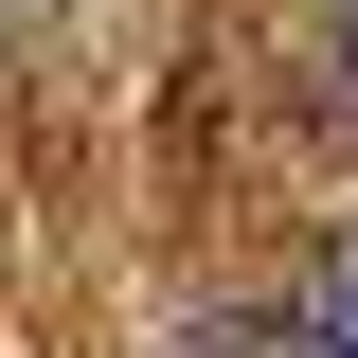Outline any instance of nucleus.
Instances as JSON below:
<instances>
[{
	"label": "nucleus",
	"instance_id": "nucleus-1",
	"mask_svg": "<svg viewBox=\"0 0 358 358\" xmlns=\"http://www.w3.org/2000/svg\"><path fill=\"white\" fill-rule=\"evenodd\" d=\"M322 322H341V341H358V233H341V268H322Z\"/></svg>",
	"mask_w": 358,
	"mask_h": 358
},
{
	"label": "nucleus",
	"instance_id": "nucleus-2",
	"mask_svg": "<svg viewBox=\"0 0 358 358\" xmlns=\"http://www.w3.org/2000/svg\"><path fill=\"white\" fill-rule=\"evenodd\" d=\"M287 358H358V341H341V322H322V305H305V322H287Z\"/></svg>",
	"mask_w": 358,
	"mask_h": 358
},
{
	"label": "nucleus",
	"instance_id": "nucleus-3",
	"mask_svg": "<svg viewBox=\"0 0 358 358\" xmlns=\"http://www.w3.org/2000/svg\"><path fill=\"white\" fill-rule=\"evenodd\" d=\"M341 90H358V0H341Z\"/></svg>",
	"mask_w": 358,
	"mask_h": 358
}]
</instances>
